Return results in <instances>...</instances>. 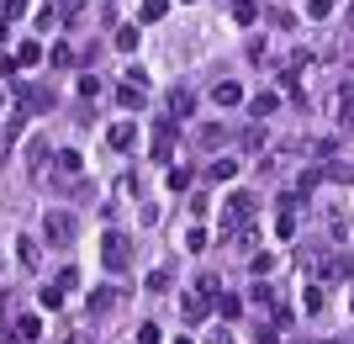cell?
Listing matches in <instances>:
<instances>
[{"instance_id":"cell-1","label":"cell","mask_w":354,"mask_h":344,"mask_svg":"<svg viewBox=\"0 0 354 344\" xmlns=\"http://www.w3.org/2000/svg\"><path fill=\"white\" fill-rule=\"evenodd\" d=\"M101 265L111 270V275H122V270L133 265V244H127V233H122V228H111V233L101 239Z\"/></svg>"},{"instance_id":"cell-2","label":"cell","mask_w":354,"mask_h":344,"mask_svg":"<svg viewBox=\"0 0 354 344\" xmlns=\"http://www.w3.org/2000/svg\"><path fill=\"white\" fill-rule=\"evenodd\" d=\"M243 223H254V196H227L222 201V239H233Z\"/></svg>"},{"instance_id":"cell-3","label":"cell","mask_w":354,"mask_h":344,"mask_svg":"<svg viewBox=\"0 0 354 344\" xmlns=\"http://www.w3.org/2000/svg\"><path fill=\"white\" fill-rule=\"evenodd\" d=\"M43 239L53 244V249H69V244H74V212L53 207V212L43 217Z\"/></svg>"},{"instance_id":"cell-4","label":"cell","mask_w":354,"mask_h":344,"mask_svg":"<svg viewBox=\"0 0 354 344\" xmlns=\"http://www.w3.org/2000/svg\"><path fill=\"white\" fill-rule=\"evenodd\" d=\"M27 122V111L16 106V96H11V85H0V138H16V127Z\"/></svg>"},{"instance_id":"cell-5","label":"cell","mask_w":354,"mask_h":344,"mask_svg":"<svg viewBox=\"0 0 354 344\" xmlns=\"http://www.w3.org/2000/svg\"><path fill=\"white\" fill-rule=\"evenodd\" d=\"M153 159L159 165L175 159V122H153Z\"/></svg>"},{"instance_id":"cell-6","label":"cell","mask_w":354,"mask_h":344,"mask_svg":"<svg viewBox=\"0 0 354 344\" xmlns=\"http://www.w3.org/2000/svg\"><path fill=\"white\" fill-rule=\"evenodd\" d=\"M323 281H354V255H328L323 260Z\"/></svg>"},{"instance_id":"cell-7","label":"cell","mask_w":354,"mask_h":344,"mask_svg":"<svg viewBox=\"0 0 354 344\" xmlns=\"http://www.w3.org/2000/svg\"><path fill=\"white\" fill-rule=\"evenodd\" d=\"M16 260H21V270H37L43 265V244L32 239V233H21V239H16Z\"/></svg>"},{"instance_id":"cell-8","label":"cell","mask_w":354,"mask_h":344,"mask_svg":"<svg viewBox=\"0 0 354 344\" xmlns=\"http://www.w3.org/2000/svg\"><path fill=\"white\" fill-rule=\"evenodd\" d=\"M296 196H281V217H275V233H281V239H296Z\"/></svg>"},{"instance_id":"cell-9","label":"cell","mask_w":354,"mask_h":344,"mask_svg":"<svg viewBox=\"0 0 354 344\" xmlns=\"http://www.w3.org/2000/svg\"><path fill=\"white\" fill-rule=\"evenodd\" d=\"M249 111H254L259 122L275 117V111H281V96H275V90H259V96H249Z\"/></svg>"},{"instance_id":"cell-10","label":"cell","mask_w":354,"mask_h":344,"mask_svg":"<svg viewBox=\"0 0 354 344\" xmlns=\"http://www.w3.org/2000/svg\"><path fill=\"white\" fill-rule=\"evenodd\" d=\"M207 313H212V302L201 297V291H196V297H180V318H185V323H201Z\"/></svg>"},{"instance_id":"cell-11","label":"cell","mask_w":354,"mask_h":344,"mask_svg":"<svg viewBox=\"0 0 354 344\" xmlns=\"http://www.w3.org/2000/svg\"><path fill=\"white\" fill-rule=\"evenodd\" d=\"M85 16H90V0H59V21L64 27H80Z\"/></svg>"},{"instance_id":"cell-12","label":"cell","mask_w":354,"mask_h":344,"mask_svg":"<svg viewBox=\"0 0 354 344\" xmlns=\"http://www.w3.org/2000/svg\"><path fill=\"white\" fill-rule=\"evenodd\" d=\"M212 101L217 106H238L243 101V85H238V80H217V85H212Z\"/></svg>"},{"instance_id":"cell-13","label":"cell","mask_w":354,"mask_h":344,"mask_svg":"<svg viewBox=\"0 0 354 344\" xmlns=\"http://www.w3.org/2000/svg\"><path fill=\"white\" fill-rule=\"evenodd\" d=\"M169 111H175V117H191V111H196V90L175 85V90H169Z\"/></svg>"},{"instance_id":"cell-14","label":"cell","mask_w":354,"mask_h":344,"mask_svg":"<svg viewBox=\"0 0 354 344\" xmlns=\"http://www.w3.org/2000/svg\"><path fill=\"white\" fill-rule=\"evenodd\" d=\"M207 302H212V307L222 313V323H233V318L243 313V297H233V291H222V297H207Z\"/></svg>"},{"instance_id":"cell-15","label":"cell","mask_w":354,"mask_h":344,"mask_svg":"<svg viewBox=\"0 0 354 344\" xmlns=\"http://www.w3.org/2000/svg\"><path fill=\"white\" fill-rule=\"evenodd\" d=\"M227 11H233V21H238V27H254V21H259V0H233Z\"/></svg>"},{"instance_id":"cell-16","label":"cell","mask_w":354,"mask_h":344,"mask_svg":"<svg viewBox=\"0 0 354 344\" xmlns=\"http://www.w3.org/2000/svg\"><path fill=\"white\" fill-rule=\"evenodd\" d=\"M111 149H122V154L138 149V127L133 122H117V127H111Z\"/></svg>"},{"instance_id":"cell-17","label":"cell","mask_w":354,"mask_h":344,"mask_svg":"<svg viewBox=\"0 0 354 344\" xmlns=\"http://www.w3.org/2000/svg\"><path fill=\"white\" fill-rule=\"evenodd\" d=\"M117 307V286H95L90 291V313H111Z\"/></svg>"},{"instance_id":"cell-18","label":"cell","mask_w":354,"mask_h":344,"mask_svg":"<svg viewBox=\"0 0 354 344\" xmlns=\"http://www.w3.org/2000/svg\"><path fill=\"white\" fill-rule=\"evenodd\" d=\"M16 339H43V318L21 313V318H16Z\"/></svg>"},{"instance_id":"cell-19","label":"cell","mask_w":354,"mask_h":344,"mask_svg":"<svg viewBox=\"0 0 354 344\" xmlns=\"http://www.w3.org/2000/svg\"><path fill=\"white\" fill-rule=\"evenodd\" d=\"M80 170H85V159H80L74 149H59V175L64 180H80Z\"/></svg>"},{"instance_id":"cell-20","label":"cell","mask_w":354,"mask_h":344,"mask_svg":"<svg viewBox=\"0 0 354 344\" xmlns=\"http://www.w3.org/2000/svg\"><path fill=\"white\" fill-rule=\"evenodd\" d=\"M301 307H307V313H323V307H328V291H323L317 281H312V286H301Z\"/></svg>"},{"instance_id":"cell-21","label":"cell","mask_w":354,"mask_h":344,"mask_svg":"<svg viewBox=\"0 0 354 344\" xmlns=\"http://www.w3.org/2000/svg\"><path fill=\"white\" fill-rule=\"evenodd\" d=\"M323 175H328V180H339V185H354V165H344V159H328Z\"/></svg>"},{"instance_id":"cell-22","label":"cell","mask_w":354,"mask_h":344,"mask_svg":"<svg viewBox=\"0 0 354 344\" xmlns=\"http://www.w3.org/2000/svg\"><path fill=\"white\" fill-rule=\"evenodd\" d=\"M32 64H43V43H21L16 48V69H32Z\"/></svg>"},{"instance_id":"cell-23","label":"cell","mask_w":354,"mask_h":344,"mask_svg":"<svg viewBox=\"0 0 354 344\" xmlns=\"http://www.w3.org/2000/svg\"><path fill=\"white\" fill-rule=\"evenodd\" d=\"M169 16V0H143L138 6V21H164Z\"/></svg>"},{"instance_id":"cell-24","label":"cell","mask_w":354,"mask_h":344,"mask_svg":"<svg viewBox=\"0 0 354 344\" xmlns=\"http://www.w3.org/2000/svg\"><path fill=\"white\" fill-rule=\"evenodd\" d=\"M207 175H212V180H233V175H238V159H227V154H222V159H212V165H207Z\"/></svg>"},{"instance_id":"cell-25","label":"cell","mask_w":354,"mask_h":344,"mask_svg":"<svg viewBox=\"0 0 354 344\" xmlns=\"http://www.w3.org/2000/svg\"><path fill=\"white\" fill-rule=\"evenodd\" d=\"M138 43H143V37H138V27L127 21V27H117V43H111V48H122V53H133Z\"/></svg>"},{"instance_id":"cell-26","label":"cell","mask_w":354,"mask_h":344,"mask_svg":"<svg viewBox=\"0 0 354 344\" xmlns=\"http://www.w3.org/2000/svg\"><path fill=\"white\" fill-rule=\"evenodd\" d=\"M222 143H227V127H201V149H222Z\"/></svg>"},{"instance_id":"cell-27","label":"cell","mask_w":354,"mask_h":344,"mask_svg":"<svg viewBox=\"0 0 354 344\" xmlns=\"http://www.w3.org/2000/svg\"><path fill=\"white\" fill-rule=\"evenodd\" d=\"M169 191H191V170L185 165H169Z\"/></svg>"},{"instance_id":"cell-28","label":"cell","mask_w":354,"mask_h":344,"mask_svg":"<svg viewBox=\"0 0 354 344\" xmlns=\"http://www.w3.org/2000/svg\"><path fill=\"white\" fill-rule=\"evenodd\" d=\"M37 302H43L48 313H59V307H64V291H59V286H43V291H37Z\"/></svg>"},{"instance_id":"cell-29","label":"cell","mask_w":354,"mask_h":344,"mask_svg":"<svg viewBox=\"0 0 354 344\" xmlns=\"http://www.w3.org/2000/svg\"><path fill=\"white\" fill-rule=\"evenodd\" d=\"M53 286H59V291H74V286H80V270H74V265H64V270H59V281H53Z\"/></svg>"},{"instance_id":"cell-30","label":"cell","mask_w":354,"mask_h":344,"mask_svg":"<svg viewBox=\"0 0 354 344\" xmlns=\"http://www.w3.org/2000/svg\"><path fill=\"white\" fill-rule=\"evenodd\" d=\"M328 233H333V239H349V223H344V217H339V212H328Z\"/></svg>"},{"instance_id":"cell-31","label":"cell","mask_w":354,"mask_h":344,"mask_svg":"<svg viewBox=\"0 0 354 344\" xmlns=\"http://www.w3.org/2000/svg\"><path fill=\"white\" fill-rule=\"evenodd\" d=\"M148 291H153V297H159V291H169V275H164V270H148Z\"/></svg>"},{"instance_id":"cell-32","label":"cell","mask_w":354,"mask_h":344,"mask_svg":"<svg viewBox=\"0 0 354 344\" xmlns=\"http://www.w3.org/2000/svg\"><path fill=\"white\" fill-rule=\"evenodd\" d=\"M307 16H312V21H323V16H333V0H307Z\"/></svg>"},{"instance_id":"cell-33","label":"cell","mask_w":354,"mask_h":344,"mask_svg":"<svg viewBox=\"0 0 354 344\" xmlns=\"http://www.w3.org/2000/svg\"><path fill=\"white\" fill-rule=\"evenodd\" d=\"M249 270H254V275H270V270H275V255H254Z\"/></svg>"},{"instance_id":"cell-34","label":"cell","mask_w":354,"mask_h":344,"mask_svg":"<svg viewBox=\"0 0 354 344\" xmlns=\"http://www.w3.org/2000/svg\"><path fill=\"white\" fill-rule=\"evenodd\" d=\"M185 249H191V255H201V249H207V233H201V228H191V233H185Z\"/></svg>"},{"instance_id":"cell-35","label":"cell","mask_w":354,"mask_h":344,"mask_svg":"<svg viewBox=\"0 0 354 344\" xmlns=\"http://www.w3.org/2000/svg\"><path fill=\"white\" fill-rule=\"evenodd\" d=\"M27 159H32V165H43V159H48V138H32V149H27Z\"/></svg>"},{"instance_id":"cell-36","label":"cell","mask_w":354,"mask_h":344,"mask_svg":"<svg viewBox=\"0 0 354 344\" xmlns=\"http://www.w3.org/2000/svg\"><path fill=\"white\" fill-rule=\"evenodd\" d=\"M196 291H201V297H217V291H222V275H201V286H196Z\"/></svg>"},{"instance_id":"cell-37","label":"cell","mask_w":354,"mask_h":344,"mask_svg":"<svg viewBox=\"0 0 354 344\" xmlns=\"http://www.w3.org/2000/svg\"><path fill=\"white\" fill-rule=\"evenodd\" d=\"M21 69H16V53H0V80H16Z\"/></svg>"},{"instance_id":"cell-38","label":"cell","mask_w":354,"mask_h":344,"mask_svg":"<svg viewBox=\"0 0 354 344\" xmlns=\"http://www.w3.org/2000/svg\"><path fill=\"white\" fill-rule=\"evenodd\" d=\"M37 27H59V6H43V11H37Z\"/></svg>"},{"instance_id":"cell-39","label":"cell","mask_w":354,"mask_h":344,"mask_svg":"<svg viewBox=\"0 0 354 344\" xmlns=\"http://www.w3.org/2000/svg\"><path fill=\"white\" fill-rule=\"evenodd\" d=\"M138 344H159V329H153V323H138Z\"/></svg>"},{"instance_id":"cell-40","label":"cell","mask_w":354,"mask_h":344,"mask_svg":"<svg viewBox=\"0 0 354 344\" xmlns=\"http://www.w3.org/2000/svg\"><path fill=\"white\" fill-rule=\"evenodd\" d=\"M53 64H59V69H69V64H74V48L59 43V48H53Z\"/></svg>"},{"instance_id":"cell-41","label":"cell","mask_w":354,"mask_h":344,"mask_svg":"<svg viewBox=\"0 0 354 344\" xmlns=\"http://www.w3.org/2000/svg\"><path fill=\"white\" fill-rule=\"evenodd\" d=\"M6 6V16H27V0H0Z\"/></svg>"},{"instance_id":"cell-42","label":"cell","mask_w":354,"mask_h":344,"mask_svg":"<svg viewBox=\"0 0 354 344\" xmlns=\"http://www.w3.org/2000/svg\"><path fill=\"white\" fill-rule=\"evenodd\" d=\"M207 344H233V334H227V329H217V334H212Z\"/></svg>"},{"instance_id":"cell-43","label":"cell","mask_w":354,"mask_h":344,"mask_svg":"<svg viewBox=\"0 0 354 344\" xmlns=\"http://www.w3.org/2000/svg\"><path fill=\"white\" fill-rule=\"evenodd\" d=\"M6 37H11V16H0V43H6Z\"/></svg>"},{"instance_id":"cell-44","label":"cell","mask_w":354,"mask_h":344,"mask_svg":"<svg viewBox=\"0 0 354 344\" xmlns=\"http://www.w3.org/2000/svg\"><path fill=\"white\" fill-rule=\"evenodd\" d=\"M0 344H21V339H11V334H0Z\"/></svg>"},{"instance_id":"cell-45","label":"cell","mask_w":354,"mask_h":344,"mask_svg":"<svg viewBox=\"0 0 354 344\" xmlns=\"http://www.w3.org/2000/svg\"><path fill=\"white\" fill-rule=\"evenodd\" d=\"M328 344H344V339H328Z\"/></svg>"},{"instance_id":"cell-46","label":"cell","mask_w":354,"mask_h":344,"mask_svg":"<svg viewBox=\"0 0 354 344\" xmlns=\"http://www.w3.org/2000/svg\"><path fill=\"white\" fill-rule=\"evenodd\" d=\"M175 344H191V339H175Z\"/></svg>"},{"instance_id":"cell-47","label":"cell","mask_w":354,"mask_h":344,"mask_svg":"<svg viewBox=\"0 0 354 344\" xmlns=\"http://www.w3.org/2000/svg\"><path fill=\"white\" fill-rule=\"evenodd\" d=\"M349 307H354V297H349Z\"/></svg>"},{"instance_id":"cell-48","label":"cell","mask_w":354,"mask_h":344,"mask_svg":"<svg viewBox=\"0 0 354 344\" xmlns=\"http://www.w3.org/2000/svg\"><path fill=\"white\" fill-rule=\"evenodd\" d=\"M349 16H354V11H349Z\"/></svg>"}]
</instances>
